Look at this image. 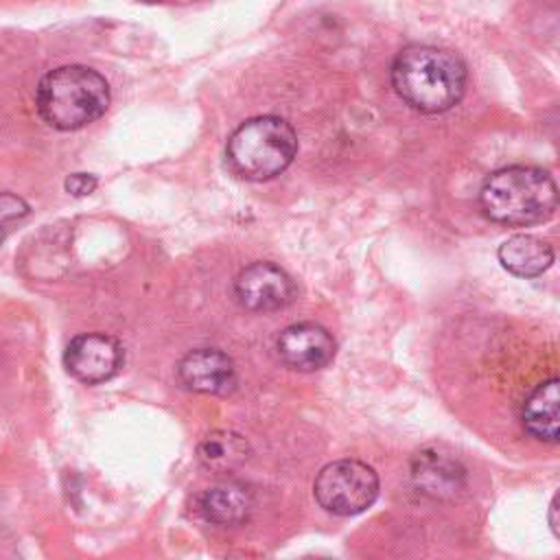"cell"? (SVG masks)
<instances>
[{
	"label": "cell",
	"mask_w": 560,
	"mask_h": 560,
	"mask_svg": "<svg viewBox=\"0 0 560 560\" xmlns=\"http://www.w3.org/2000/svg\"><path fill=\"white\" fill-rule=\"evenodd\" d=\"M466 83V63L451 48L409 44L392 63L394 92L422 114H442L457 105Z\"/></svg>",
	"instance_id": "cell-1"
},
{
	"label": "cell",
	"mask_w": 560,
	"mask_h": 560,
	"mask_svg": "<svg viewBox=\"0 0 560 560\" xmlns=\"http://www.w3.org/2000/svg\"><path fill=\"white\" fill-rule=\"evenodd\" d=\"M479 208L490 221L503 225L542 223L558 208V188L545 168L514 164L483 179Z\"/></svg>",
	"instance_id": "cell-2"
},
{
	"label": "cell",
	"mask_w": 560,
	"mask_h": 560,
	"mask_svg": "<svg viewBox=\"0 0 560 560\" xmlns=\"http://www.w3.org/2000/svg\"><path fill=\"white\" fill-rule=\"evenodd\" d=\"M35 105L44 122L59 131H74L105 114L109 85L94 68L81 63L59 66L39 79Z\"/></svg>",
	"instance_id": "cell-3"
},
{
	"label": "cell",
	"mask_w": 560,
	"mask_h": 560,
	"mask_svg": "<svg viewBox=\"0 0 560 560\" xmlns=\"http://www.w3.org/2000/svg\"><path fill=\"white\" fill-rule=\"evenodd\" d=\"M298 153L293 127L273 114L254 116L238 125L225 144V162L247 182H267L289 168Z\"/></svg>",
	"instance_id": "cell-4"
},
{
	"label": "cell",
	"mask_w": 560,
	"mask_h": 560,
	"mask_svg": "<svg viewBox=\"0 0 560 560\" xmlns=\"http://www.w3.org/2000/svg\"><path fill=\"white\" fill-rule=\"evenodd\" d=\"M317 503L337 516H352L370 508L378 494V475L359 459L326 464L313 483Z\"/></svg>",
	"instance_id": "cell-5"
},
{
	"label": "cell",
	"mask_w": 560,
	"mask_h": 560,
	"mask_svg": "<svg viewBox=\"0 0 560 560\" xmlns=\"http://www.w3.org/2000/svg\"><path fill=\"white\" fill-rule=\"evenodd\" d=\"M295 282L273 262H252L234 280L238 304L252 313H269L289 306L295 300Z\"/></svg>",
	"instance_id": "cell-6"
},
{
	"label": "cell",
	"mask_w": 560,
	"mask_h": 560,
	"mask_svg": "<svg viewBox=\"0 0 560 560\" xmlns=\"http://www.w3.org/2000/svg\"><path fill=\"white\" fill-rule=\"evenodd\" d=\"M125 361L122 346L105 332L77 335L63 354L66 370L85 385L109 381Z\"/></svg>",
	"instance_id": "cell-7"
},
{
	"label": "cell",
	"mask_w": 560,
	"mask_h": 560,
	"mask_svg": "<svg viewBox=\"0 0 560 560\" xmlns=\"http://www.w3.org/2000/svg\"><path fill=\"white\" fill-rule=\"evenodd\" d=\"M177 376L190 392L225 396L236 387V365L219 348H197L182 357Z\"/></svg>",
	"instance_id": "cell-8"
},
{
	"label": "cell",
	"mask_w": 560,
	"mask_h": 560,
	"mask_svg": "<svg viewBox=\"0 0 560 560\" xmlns=\"http://www.w3.org/2000/svg\"><path fill=\"white\" fill-rule=\"evenodd\" d=\"M280 359L298 372H315L328 365L335 357V339L330 332L313 322L287 326L278 337Z\"/></svg>",
	"instance_id": "cell-9"
},
{
	"label": "cell",
	"mask_w": 560,
	"mask_h": 560,
	"mask_svg": "<svg viewBox=\"0 0 560 560\" xmlns=\"http://www.w3.org/2000/svg\"><path fill=\"white\" fill-rule=\"evenodd\" d=\"M411 479L418 492L431 499H455L466 488V468L451 453L424 448L411 459Z\"/></svg>",
	"instance_id": "cell-10"
},
{
	"label": "cell",
	"mask_w": 560,
	"mask_h": 560,
	"mask_svg": "<svg viewBox=\"0 0 560 560\" xmlns=\"http://www.w3.org/2000/svg\"><path fill=\"white\" fill-rule=\"evenodd\" d=\"M254 508V497L247 486L238 481H221L199 492L197 497V512L203 521L232 527L243 523Z\"/></svg>",
	"instance_id": "cell-11"
},
{
	"label": "cell",
	"mask_w": 560,
	"mask_h": 560,
	"mask_svg": "<svg viewBox=\"0 0 560 560\" xmlns=\"http://www.w3.org/2000/svg\"><path fill=\"white\" fill-rule=\"evenodd\" d=\"M521 420L525 431L540 442H558L560 435V383L556 376L532 389L523 402Z\"/></svg>",
	"instance_id": "cell-12"
},
{
	"label": "cell",
	"mask_w": 560,
	"mask_h": 560,
	"mask_svg": "<svg viewBox=\"0 0 560 560\" xmlns=\"http://www.w3.org/2000/svg\"><path fill=\"white\" fill-rule=\"evenodd\" d=\"M252 455L249 442L230 429H214L197 444L199 464L214 475H230L245 466Z\"/></svg>",
	"instance_id": "cell-13"
},
{
	"label": "cell",
	"mask_w": 560,
	"mask_h": 560,
	"mask_svg": "<svg viewBox=\"0 0 560 560\" xmlns=\"http://www.w3.org/2000/svg\"><path fill=\"white\" fill-rule=\"evenodd\" d=\"M499 262L514 276L536 278L553 262V249L547 241L532 234L510 236L499 245Z\"/></svg>",
	"instance_id": "cell-14"
},
{
	"label": "cell",
	"mask_w": 560,
	"mask_h": 560,
	"mask_svg": "<svg viewBox=\"0 0 560 560\" xmlns=\"http://www.w3.org/2000/svg\"><path fill=\"white\" fill-rule=\"evenodd\" d=\"M28 212L31 208L22 197L13 192H0V243L7 238L13 225L20 223Z\"/></svg>",
	"instance_id": "cell-15"
},
{
	"label": "cell",
	"mask_w": 560,
	"mask_h": 560,
	"mask_svg": "<svg viewBox=\"0 0 560 560\" xmlns=\"http://www.w3.org/2000/svg\"><path fill=\"white\" fill-rule=\"evenodd\" d=\"M96 184H98V182H96V177H94L92 173H72V175H68L66 182H63L66 190H68L70 195H74V197H85V195L94 192Z\"/></svg>",
	"instance_id": "cell-16"
},
{
	"label": "cell",
	"mask_w": 560,
	"mask_h": 560,
	"mask_svg": "<svg viewBox=\"0 0 560 560\" xmlns=\"http://www.w3.org/2000/svg\"><path fill=\"white\" fill-rule=\"evenodd\" d=\"M556 512H558V499L553 497L551 505H549V525L553 532H558V521H556Z\"/></svg>",
	"instance_id": "cell-17"
},
{
	"label": "cell",
	"mask_w": 560,
	"mask_h": 560,
	"mask_svg": "<svg viewBox=\"0 0 560 560\" xmlns=\"http://www.w3.org/2000/svg\"><path fill=\"white\" fill-rule=\"evenodd\" d=\"M304 560H328V558H304Z\"/></svg>",
	"instance_id": "cell-18"
}]
</instances>
